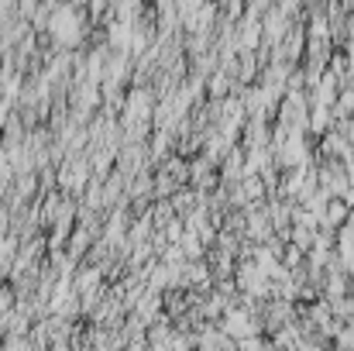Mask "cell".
I'll list each match as a JSON object with an SVG mask.
<instances>
[{"label": "cell", "instance_id": "6da1fadb", "mask_svg": "<svg viewBox=\"0 0 354 351\" xmlns=\"http://www.w3.org/2000/svg\"><path fill=\"white\" fill-rule=\"evenodd\" d=\"M52 28H55V38H59V42H66V45H73V42H76V35H80V24H76V14H73V10H59Z\"/></svg>", "mask_w": 354, "mask_h": 351}]
</instances>
